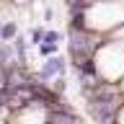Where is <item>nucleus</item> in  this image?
I'll return each instance as SVG.
<instances>
[{"label":"nucleus","instance_id":"5","mask_svg":"<svg viewBox=\"0 0 124 124\" xmlns=\"http://www.w3.org/2000/svg\"><path fill=\"white\" fill-rule=\"evenodd\" d=\"M108 36H111V39H116L119 44H124V23H119V26H116V29L108 34Z\"/></svg>","mask_w":124,"mask_h":124},{"label":"nucleus","instance_id":"1","mask_svg":"<svg viewBox=\"0 0 124 124\" xmlns=\"http://www.w3.org/2000/svg\"><path fill=\"white\" fill-rule=\"evenodd\" d=\"M124 23V0H93L83 8V26L98 34L111 31Z\"/></svg>","mask_w":124,"mask_h":124},{"label":"nucleus","instance_id":"6","mask_svg":"<svg viewBox=\"0 0 124 124\" xmlns=\"http://www.w3.org/2000/svg\"><path fill=\"white\" fill-rule=\"evenodd\" d=\"M119 85H122V91H124V78H122V83H119Z\"/></svg>","mask_w":124,"mask_h":124},{"label":"nucleus","instance_id":"3","mask_svg":"<svg viewBox=\"0 0 124 124\" xmlns=\"http://www.w3.org/2000/svg\"><path fill=\"white\" fill-rule=\"evenodd\" d=\"M16 34H18V26H16L13 21H5L0 26V41H10Z\"/></svg>","mask_w":124,"mask_h":124},{"label":"nucleus","instance_id":"2","mask_svg":"<svg viewBox=\"0 0 124 124\" xmlns=\"http://www.w3.org/2000/svg\"><path fill=\"white\" fill-rule=\"evenodd\" d=\"M93 62H96V72L101 80H119L124 75V44L106 36V41L93 54Z\"/></svg>","mask_w":124,"mask_h":124},{"label":"nucleus","instance_id":"4","mask_svg":"<svg viewBox=\"0 0 124 124\" xmlns=\"http://www.w3.org/2000/svg\"><path fill=\"white\" fill-rule=\"evenodd\" d=\"M44 26H34V29H31V34H29V41H31V44H34V46H36L39 44V41H41V39H44Z\"/></svg>","mask_w":124,"mask_h":124}]
</instances>
